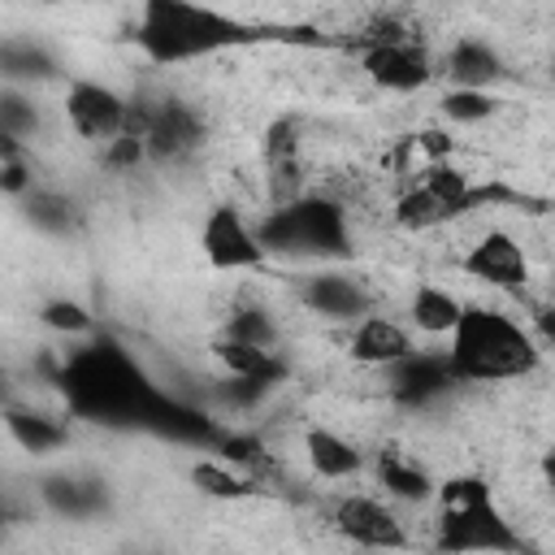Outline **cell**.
<instances>
[{"label": "cell", "mask_w": 555, "mask_h": 555, "mask_svg": "<svg viewBox=\"0 0 555 555\" xmlns=\"http://www.w3.org/2000/svg\"><path fill=\"white\" fill-rule=\"evenodd\" d=\"M269 395H278V386H273V382L238 377V373H225V377L212 386V399H217L225 412H251V408H260Z\"/></svg>", "instance_id": "cell-32"}, {"label": "cell", "mask_w": 555, "mask_h": 555, "mask_svg": "<svg viewBox=\"0 0 555 555\" xmlns=\"http://www.w3.org/2000/svg\"><path fill=\"white\" fill-rule=\"evenodd\" d=\"M412 147H421L425 152V160H451V147H455V139L447 134V130H416L412 134Z\"/></svg>", "instance_id": "cell-35"}, {"label": "cell", "mask_w": 555, "mask_h": 555, "mask_svg": "<svg viewBox=\"0 0 555 555\" xmlns=\"http://www.w3.org/2000/svg\"><path fill=\"white\" fill-rule=\"evenodd\" d=\"M395 225L408 230V234H425V230L447 225V212H442V204H438L421 182H412V186L395 199Z\"/></svg>", "instance_id": "cell-30"}, {"label": "cell", "mask_w": 555, "mask_h": 555, "mask_svg": "<svg viewBox=\"0 0 555 555\" xmlns=\"http://www.w3.org/2000/svg\"><path fill=\"white\" fill-rule=\"evenodd\" d=\"M0 160H26V139L0 134Z\"/></svg>", "instance_id": "cell-36"}, {"label": "cell", "mask_w": 555, "mask_h": 555, "mask_svg": "<svg viewBox=\"0 0 555 555\" xmlns=\"http://www.w3.org/2000/svg\"><path fill=\"white\" fill-rule=\"evenodd\" d=\"M442 74L451 78V87H499L507 78V61L499 56L494 43L464 35L442 56Z\"/></svg>", "instance_id": "cell-20"}, {"label": "cell", "mask_w": 555, "mask_h": 555, "mask_svg": "<svg viewBox=\"0 0 555 555\" xmlns=\"http://www.w3.org/2000/svg\"><path fill=\"white\" fill-rule=\"evenodd\" d=\"M460 269L481 282V286H494V291H512L520 295L525 282H529V256L525 247L507 234V230H486L464 256H460Z\"/></svg>", "instance_id": "cell-12"}, {"label": "cell", "mask_w": 555, "mask_h": 555, "mask_svg": "<svg viewBox=\"0 0 555 555\" xmlns=\"http://www.w3.org/2000/svg\"><path fill=\"white\" fill-rule=\"evenodd\" d=\"M304 455H308V468L321 481H347V477H356L364 468V451L351 438H343L338 429H330V425H312L304 434Z\"/></svg>", "instance_id": "cell-21"}, {"label": "cell", "mask_w": 555, "mask_h": 555, "mask_svg": "<svg viewBox=\"0 0 555 555\" xmlns=\"http://www.w3.org/2000/svg\"><path fill=\"white\" fill-rule=\"evenodd\" d=\"M39 321H43L52 334L74 338V343L100 330L95 312H91L82 299H69V295H52V299H43V304H39Z\"/></svg>", "instance_id": "cell-28"}, {"label": "cell", "mask_w": 555, "mask_h": 555, "mask_svg": "<svg viewBox=\"0 0 555 555\" xmlns=\"http://www.w3.org/2000/svg\"><path fill=\"white\" fill-rule=\"evenodd\" d=\"M260 165L269 182V199H295L304 191V121L295 113H282L264 126L260 139Z\"/></svg>", "instance_id": "cell-9"}, {"label": "cell", "mask_w": 555, "mask_h": 555, "mask_svg": "<svg viewBox=\"0 0 555 555\" xmlns=\"http://www.w3.org/2000/svg\"><path fill=\"white\" fill-rule=\"evenodd\" d=\"M30 186H35L30 160H0V195H9V199H22Z\"/></svg>", "instance_id": "cell-34"}, {"label": "cell", "mask_w": 555, "mask_h": 555, "mask_svg": "<svg viewBox=\"0 0 555 555\" xmlns=\"http://www.w3.org/2000/svg\"><path fill=\"white\" fill-rule=\"evenodd\" d=\"M212 356L225 373H238V377H260V382H273V386H282L291 377V364L282 360L278 347H256V343H238V338L217 334Z\"/></svg>", "instance_id": "cell-24"}, {"label": "cell", "mask_w": 555, "mask_h": 555, "mask_svg": "<svg viewBox=\"0 0 555 555\" xmlns=\"http://www.w3.org/2000/svg\"><path fill=\"white\" fill-rule=\"evenodd\" d=\"M299 304L312 317H321V321L351 325L364 312H373V291L360 278L343 273V269H321V273H312V278L299 282Z\"/></svg>", "instance_id": "cell-14"}, {"label": "cell", "mask_w": 555, "mask_h": 555, "mask_svg": "<svg viewBox=\"0 0 555 555\" xmlns=\"http://www.w3.org/2000/svg\"><path fill=\"white\" fill-rule=\"evenodd\" d=\"M17 204H22V221H26L30 230L48 234V238H69V234H78V225H82V212H78V204H74L65 191L30 186Z\"/></svg>", "instance_id": "cell-23"}, {"label": "cell", "mask_w": 555, "mask_h": 555, "mask_svg": "<svg viewBox=\"0 0 555 555\" xmlns=\"http://www.w3.org/2000/svg\"><path fill=\"white\" fill-rule=\"evenodd\" d=\"M212 455H221L225 464H234L238 473H247V477H256V481H264V486L278 481V460H273V451L264 447V438L251 434V429H225V434L217 438Z\"/></svg>", "instance_id": "cell-25"}, {"label": "cell", "mask_w": 555, "mask_h": 555, "mask_svg": "<svg viewBox=\"0 0 555 555\" xmlns=\"http://www.w3.org/2000/svg\"><path fill=\"white\" fill-rule=\"evenodd\" d=\"M221 334L238 338V343H256V347H278V321L264 304H234L225 312Z\"/></svg>", "instance_id": "cell-29"}, {"label": "cell", "mask_w": 555, "mask_h": 555, "mask_svg": "<svg viewBox=\"0 0 555 555\" xmlns=\"http://www.w3.org/2000/svg\"><path fill=\"white\" fill-rule=\"evenodd\" d=\"M52 377L65 395V408L78 421H91L104 429L156 434V425L173 399L143 373V364L130 356V347H121L108 330L78 338V347L56 364Z\"/></svg>", "instance_id": "cell-1"}, {"label": "cell", "mask_w": 555, "mask_h": 555, "mask_svg": "<svg viewBox=\"0 0 555 555\" xmlns=\"http://www.w3.org/2000/svg\"><path fill=\"white\" fill-rule=\"evenodd\" d=\"M147 165V147L139 134H113L108 143H100V169L108 173H139Z\"/></svg>", "instance_id": "cell-33"}, {"label": "cell", "mask_w": 555, "mask_h": 555, "mask_svg": "<svg viewBox=\"0 0 555 555\" xmlns=\"http://www.w3.org/2000/svg\"><path fill=\"white\" fill-rule=\"evenodd\" d=\"M39 4H74V0H39Z\"/></svg>", "instance_id": "cell-38"}, {"label": "cell", "mask_w": 555, "mask_h": 555, "mask_svg": "<svg viewBox=\"0 0 555 555\" xmlns=\"http://www.w3.org/2000/svg\"><path fill=\"white\" fill-rule=\"evenodd\" d=\"M438 108L451 126H481L503 108V100L494 95V87H447Z\"/></svg>", "instance_id": "cell-27"}, {"label": "cell", "mask_w": 555, "mask_h": 555, "mask_svg": "<svg viewBox=\"0 0 555 555\" xmlns=\"http://www.w3.org/2000/svg\"><path fill=\"white\" fill-rule=\"evenodd\" d=\"M0 78L9 87H43L61 78V56L26 35H4L0 39Z\"/></svg>", "instance_id": "cell-19"}, {"label": "cell", "mask_w": 555, "mask_h": 555, "mask_svg": "<svg viewBox=\"0 0 555 555\" xmlns=\"http://www.w3.org/2000/svg\"><path fill=\"white\" fill-rule=\"evenodd\" d=\"M460 299L447 291V286H438V282H421L416 291H412V304H408V317H412V325L421 330V334H429V338H442L451 325H455V317H460Z\"/></svg>", "instance_id": "cell-26"}, {"label": "cell", "mask_w": 555, "mask_h": 555, "mask_svg": "<svg viewBox=\"0 0 555 555\" xmlns=\"http://www.w3.org/2000/svg\"><path fill=\"white\" fill-rule=\"evenodd\" d=\"M447 338V364L460 386L529 377L542 364V338H533L516 317L486 304H464Z\"/></svg>", "instance_id": "cell-3"}, {"label": "cell", "mask_w": 555, "mask_h": 555, "mask_svg": "<svg viewBox=\"0 0 555 555\" xmlns=\"http://www.w3.org/2000/svg\"><path fill=\"white\" fill-rule=\"evenodd\" d=\"M199 251L217 273H251L269 264V251L260 247L251 221L243 217L238 204L221 199L208 208L204 225H199Z\"/></svg>", "instance_id": "cell-6"}, {"label": "cell", "mask_w": 555, "mask_h": 555, "mask_svg": "<svg viewBox=\"0 0 555 555\" xmlns=\"http://www.w3.org/2000/svg\"><path fill=\"white\" fill-rule=\"evenodd\" d=\"M39 130V104L26 87H0V134L13 139H30Z\"/></svg>", "instance_id": "cell-31"}, {"label": "cell", "mask_w": 555, "mask_h": 555, "mask_svg": "<svg viewBox=\"0 0 555 555\" xmlns=\"http://www.w3.org/2000/svg\"><path fill=\"white\" fill-rule=\"evenodd\" d=\"M373 473H377V486H382V494H386L390 503H408V507L434 503V490H438L434 473H429L425 464H416L412 455H403L399 447H386V451L377 455Z\"/></svg>", "instance_id": "cell-18"}, {"label": "cell", "mask_w": 555, "mask_h": 555, "mask_svg": "<svg viewBox=\"0 0 555 555\" xmlns=\"http://www.w3.org/2000/svg\"><path fill=\"white\" fill-rule=\"evenodd\" d=\"M386 373H390V395H395V403H403V408H412V412L438 403L442 395H451V390L460 386L455 373H451V364H447V351H416V347H412L403 360L386 364Z\"/></svg>", "instance_id": "cell-13"}, {"label": "cell", "mask_w": 555, "mask_h": 555, "mask_svg": "<svg viewBox=\"0 0 555 555\" xmlns=\"http://www.w3.org/2000/svg\"><path fill=\"white\" fill-rule=\"evenodd\" d=\"M286 35H291L286 26L247 22L204 0H139L134 30H130L134 48L152 65H186V61H204L230 48H256L269 39H286Z\"/></svg>", "instance_id": "cell-2"}, {"label": "cell", "mask_w": 555, "mask_h": 555, "mask_svg": "<svg viewBox=\"0 0 555 555\" xmlns=\"http://www.w3.org/2000/svg\"><path fill=\"white\" fill-rule=\"evenodd\" d=\"M356 52H360L364 78L373 87H382V91H395V95H412V91L429 87L434 74H438V65H434V56H429V48H425V39L416 30L403 35V39L364 43Z\"/></svg>", "instance_id": "cell-7"}, {"label": "cell", "mask_w": 555, "mask_h": 555, "mask_svg": "<svg viewBox=\"0 0 555 555\" xmlns=\"http://www.w3.org/2000/svg\"><path fill=\"white\" fill-rule=\"evenodd\" d=\"M334 529L351 542V546H369V551H386V546H408V529L403 520L395 516L390 503L373 499V494H343L334 499V512H330Z\"/></svg>", "instance_id": "cell-10"}, {"label": "cell", "mask_w": 555, "mask_h": 555, "mask_svg": "<svg viewBox=\"0 0 555 555\" xmlns=\"http://www.w3.org/2000/svg\"><path fill=\"white\" fill-rule=\"evenodd\" d=\"M186 477H191V486H195L199 494H208V499H217V503H247V499L273 494V486H264V481L238 473V468L225 464L221 455H199V460L186 468Z\"/></svg>", "instance_id": "cell-22"}, {"label": "cell", "mask_w": 555, "mask_h": 555, "mask_svg": "<svg viewBox=\"0 0 555 555\" xmlns=\"http://www.w3.org/2000/svg\"><path fill=\"white\" fill-rule=\"evenodd\" d=\"M412 334L395 321V317H382V312H364L360 321H351V338H347V356L356 364H369V369H386L395 360H403L412 351Z\"/></svg>", "instance_id": "cell-16"}, {"label": "cell", "mask_w": 555, "mask_h": 555, "mask_svg": "<svg viewBox=\"0 0 555 555\" xmlns=\"http://www.w3.org/2000/svg\"><path fill=\"white\" fill-rule=\"evenodd\" d=\"M65 121L69 130L82 139V143H108L113 134H121V121H126V95L104 87V82H91V78H74L65 87Z\"/></svg>", "instance_id": "cell-11"}, {"label": "cell", "mask_w": 555, "mask_h": 555, "mask_svg": "<svg viewBox=\"0 0 555 555\" xmlns=\"http://www.w3.org/2000/svg\"><path fill=\"white\" fill-rule=\"evenodd\" d=\"M0 403H4V390H0Z\"/></svg>", "instance_id": "cell-39"}, {"label": "cell", "mask_w": 555, "mask_h": 555, "mask_svg": "<svg viewBox=\"0 0 555 555\" xmlns=\"http://www.w3.org/2000/svg\"><path fill=\"white\" fill-rule=\"evenodd\" d=\"M260 247L273 256H308V260H351L347 208L334 195L299 191L295 199L273 204L260 221H251Z\"/></svg>", "instance_id": "cell-4"}, {"label": "cell", "mask_w": 555, "mask_h": 555, "mask_svg": "<svg viewBox=\"0 0 555 555\" xmlns=\"http://www.w3.org/2000/svg\"><path fill=\"white\" fill-rule=\"evenodd\" d=\"M39 499L61 520H100L113 512V490L95 473H48L39 481Z\"/></svg>", "instance_id": "cell-15"}, {"label": "cell", "mask_w": 555, "mask_h": 555, "mask_svg": "<svg viewBox=\"0 0 555 555\" xmlns=\"http://www.w3.org/2000/svg\"><path fill=\"white\" fill-rule=\"evenodd\" d=\"M204 139H208V121L191 100H182V95L152 100V121L143 130L147 165H178V160L195 156L204 147Z\"/></svg>", "instance_id": "cell-8"}, {"label": "cell", "mask_w": 555, "mask_h": 555, "mask_svg": "<svg viewBox=\"0 0 555 555\" xmlns=\"http://www.w3.org/2000/svg\"><path fill=\"white\" fill-rule=\"evenodd\" d=\"M0 425H4V434L26 451V455H35V460H43V455H56V451H65L69 447V425L65 421H56V416H48V412H39V408H26V403H0Z\"/></svg>", "instance_id": "cell-17"}, {"label": "cell", "mask_w": 555, "mask_h": 555, "mask_svg": "<svg viewBox=\"0 0 555 555\" xmlns=\"http://www.w3.org/2000/svg\"><path fill=\"white\" fill-rule=\"evenodd\" d=\"M434 503H438V538H434L438 551H499V555L525 551V538L499 512L486 477L455 473L438 481Z\"/></svg>", "instance_id": "cell-5"}, {"label": "cell", "mask_w": 555, "mask_h": 555, "mask_svg": "<svg viewBox=\"0 0 555 555\" xmlns=\"http://www.w3.org/2000/svg\"><path fill=\"white\" fill-rule=\"evenodd\" d=\"M13 520H17V507H13V503H9L4 494H0V533H4V529H9Z\"/></svg>", "instance_id": "cell-37"}]
</instances>
